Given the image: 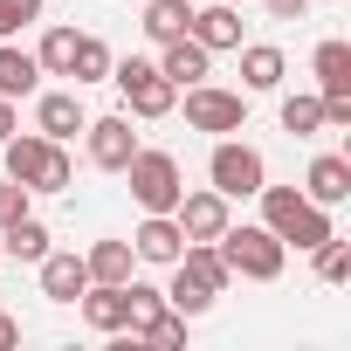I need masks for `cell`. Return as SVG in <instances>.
<instances>
[{
	"label": "cell",
	"mask_w": 351,
	"mask_h": 351,
	"mask_svg": "<svg viewBox=\"0 0 351 351\" xmlns=\"http://www.w3.org/2000/svg\"><path fill=\"white\" fill-rule=\"evenodd\" d=\"M262 228L282 241V248H317V241H330L337 228H330V207H317V200H303L296 186H269L262 180Z\"/></svg>",
	"instance_id": "1"
},
{
	"label": "cell",
	"mask_w": 351,
	"mask_h": 351,
	"mask_svg": "<svg viewBox=\"0 0 351 351\" xmlns=\"http://www.w3.org/2000/svg\"><path fill=\"white\" fill-rule=\"evenodd\" d=\"M0 158H8V180H21L28 193H69V180H76V158L56 145V138H42V131H14L8 145H0Z\"/></svg>",
	"instance_id": "2"
},
{
	"label": "cell",
	"mask_w": 351,
	"mask_h": 351,
	"mask_svg": "<svg viewBox=\"0 0 351 351\" xmlns=\"http://www.w3.org/2000/svg\"><path fill=\"white\" fill-rule=\"evenodd\" d=\"M214 248H221L228 276H248V282H276V276H282V262H289V248H282L269 228H248V221H241V228L228 221Z\"/></svg>",
	"instance_id": "3"
},
{
	"label": "cell",
	"mask_w": 351,
	"mask_h": 351,
	"mask_svg": "<svg viewBox=\"0 0 351 351\" xmlns=\"http://www.w3.org/2000/svg\"><path fill=\"white\" fill-rule=\"evenodd\" d=\"M124 180H131V200H138L145 214H172V207H180V193H186L180 158H172V152H152V145H138V152H131Z\"/></svg>",
	"instance_id": "4"
},
{
	"label": "cell",
	"mask_w": 351,
	"mask_h": 351,
	"mask_svg": "<svg viewBox=\"0 0 351 351\" xmlns=\"http://www.w3.org/2000/svg\"><path fill=\"white\" fill-rule=\"evenodd\" d=\"M207 180H214V193H221V200H255V193H262V180H269V165H262V152H255V145L221 138V145H214V158H207Z\"/></svg>",
	"instance_id": "5"
},
{
	"label": "cell",
	"mask_w": 351,
	"mask_h": 351,
	"mask_svg": "<svg viewBox=\"0 0 351 351\" xmlns=\"http://www.w3.org/2000/svg\"><path fill=\"white\" fill-rule=\"evenodd\" d=\"M110 83L124 90L131 117H172V104H180V90H172V83L158 76V62H145V56H124V62H110Z\"/></svg>",
	"instance_id": "6"
},
{
	"label": "cell",
	"mask_w": 351,
	"mask_h": 351,
	"mask_svg": "<svg viewBox=\"0 0 351 351\" xmlns=\"http://www.w3.org/2000/svg\"><path fill=\"white\" fill-rule=\"evenodd\" d=\"M186 124L228 138V131L248 124V97H241V90H221V83H193V90H186Z\"/></svg>",
	"instance_id": "7"
},
{
	"label": "cell",
	"mask_w": 351,
	"mask_h": 351,
	"mask_svg": "<svg viewBox=\"0 0 351 351\" xmlns=\"http://www.w3.org/2000/svg\"><path fill=\"white\" fill-rule=\"evenodd\" d=\"M83 131H90V165H104V172H124V165H131L138 131H131V117H124V110H117V117H90Z\"/></svg>",
	"instance_id": "8"
},
{
	"label": "cell",
	"mask_w": 351,
	"mask_h": 351,
	"mask_svg": "<svg viewBox=\"0 0 351 351\" xmlns=\"http://www.w3.org/2000/svg\"><path fill=\"white\" fill-rule=\"evenodd\" d=\"M186 35H193L207 56H221V49H241V14L228 8V0H193V21H186Z\"/></svg>",
	"instance_id": "9"
},
{
	"label": "cell",
	"mask_w": 351,
	"mask_h": 351,
	"mask_svg": "<svg viewBox=\"0 0 351 351\" xmlns=\"http://www.w3.org/2000/svg\"><path fill=\"white\" fill-rule=\"evenodd\" d=\"M172 221H180L186 241H221V228H228V200H221L214 186H207V193H180Z\"/></svg>",
	"instance_id": "10"
},
{
	"label": "cell",
	"mask_w": 351,
	"mask_h": 351,
	"mask_svg": "<svg viewBox=\"0 0 351 351\" xmlns=\"http://www.w3.org/2000/svg\"><path fill=\"white\" fill-rule=\"evenodd\" d=\"M180 248H186V234H180V221H172V214H145L138 234H131V255H138V262H158V269L180 262Z\"/></svg>",
	"instance_id": "11"
},
{
	"label": "cell",
	"mask_w": 351,
	"mask_h": 351,
	"mask_svg": "<svg viewBox=\"0 0 351 351\" xmlns=\"http://www.w3.org/2000/svg\"><path fill=\"white\" fill-rule=\"evenodd\" d=\"M158 49H165V56H158V76H165L172 90H193V83H207V62H214V56H207L193 35H180V42H158Z\"/></svg>",
	"instance_id": "12"
},
{
	"label": "cell",
	"mask_w": 351,
	"mask_h": 351,
	"mask_svg": "<svg viewBox=\"0 0 351 351\" xmlns=\"http://www.w3.org/2000/svg\"><path fill=\"white\" fill-rule=\"evenodd\" d=\"M303 200H317V207L351 200V158H337V152L310 158V172H303Z\"/></svg>",
	"instance_id": "13"
},
{
	"label": "cell",
	"mask_w": 351,
	"mask_h": 351,
	"mask_svg": "<svg viewBox=\"0 0 351 351\" xmlns=\"http://www.w3.org/2000/svg\"><path fill=\"white\" fill-rule=\"evenodd\" d=\"M35 269H42V296H49V303H76V296L90 289V269H83V255H56V248H49Z\"/></svg>",
	"instance_id": "14"
},
{
	"label": "cell",
	"mask_w": 351,
	"mask_h": 351,
	"mask_svg": "<svg viewBox=\"0 0 351 351\" xmlns=\"http://www.w3.org/2000/svg\"><path fill=\"white\" fill-rule=\"evenodd\" d=\"M76 303H83V324H90V330H104V337H117V330H124V317H131L124 282H90Z\"/></svg>",
	"instance_id": "15"
},
{
	"label": "cell",
	"mask_w": 351,
	"mask_h": 351,
	"mask_svg": "<svg viewBox=\"0 0 351 351\" xmlns=\"http://www.w3.org/2000/svg\"><path fill=\"white\" fill-rule=\"evenodd\" d=\"M83 124H90V117H83L76 90H49V97L35 104V131H42V138H56V145H62V138H76Z\"/></svg>",
	"instance_id": "16"
},
{
	"label": "cell",
	"mask_w": 351,
	"mask_h": 351,
	"mask_svg": "<svg viewBox=\"0 0 351 351\" xmlns=\"http://www.w3.org/2000/svg\"><path fill=\"white\" fill-rule=\"evenodd\" d=\"M289 76V56L282 49H269V42H241V90L255 97V90H276Z\"/></svg>",
	"instance_id": "17"
},
{
	"label": "cell",
	"mask_w": 351,
	"mask_h": 351,
	"mask_svg": "<svg viewBox=\"0 0 351 351\" xmlns=\"http://www.w3.org/2000/svg\"><path fill=\"white\" fill-rule=\"evenodd\" d=\"M317 97H351V42H317Z\"/></svg>",
	"instance_id": "18"
},
{
	"label": "cell",
	"mask_w": 351,
	"mask_h": 351,
	"mask_svg": "<svg viewBox=\"0 0 351 351\" xmlns=\"http://www.w3.org/2000/svg\"><path fill=\"white\" fill-rule=\"evenodd\" d=\"M35 83H42V62L14 42H0V97H35Z\"/></svg>",
	"instance_id": "19"
},
{
	"label": "cell",
	"mask_w": 351,
	"mask_h": 351,
	"mask_svg": "<svg viewBox=\"0 0 351 351\" xmlns=\"http://www.w3.org/2000/svg\"><path fill=\"white\" fill-rule=\"evenodd\" d=\"M0 255H14V262H42V255H49V228H42L35 214L8 221V228H0Z\"/></svg>",
	"instance_id": "20"
},
{
	"label": "cell",
	"mask_w": 351,
	"mask_h": 351,
	"mask_svg": "<svg viewBox=\"0 0 351 351\" xmlns=\"http://www.w3.org/2000/svg\"><path fill=\"white\" fill-rule=\"evenodd\" d=\"M193 21V0H145V35L152 42H180Z\"/></svg>",
	"instance_id": "21"
},
{
	"label": "cell",
	"mask_w": 351,
	"mask_h": 351,
	"mask_svg": "<svg viewBox=\"0 0 351 351\" xmlns=\"http://www.w3.org/2000/svg\"><path fill=\"white\" fill-rule=\"evenodd\" d=\"M131 241H97L90 255H83V269H90V282H131Z\"/></svg>",
	"instance_id": "22"
},
{
	"label": "cell",
	"mask_w": 351,
	"mask_h": 351,
	"mask_svg": "<svg viewBox=\"0 0 351 351\" xmlns=\"http://www.w3.org/2000/svg\"><path fill=\"white\" fill-rule=\"evenodd\" d=\"M282 131H289V138H317V131H324V97H310V90L282 97Z\"/></svg>",
	"instance_id": "23"
},
{
	"label": "cell",
	"mask_w": 351,
	"mask_h": 351,
	"mask_svg": "<svg viewBox=\"0 0 351 351\" xmlns=\"http://www.w3.org/2000/svg\"><path fill=\"white\" fill-rule=\"evenodd\" d=\"M110 62H117V56H110L97 35H76V62H69L76 83H110Z\"/></svg>",
	"instance_id": "24"
},
{
	"label": "cell",
	"mask_w": 351,
	"mask_h": 351,
	"mask_svg": "<svg viewBox=\"0 0 351 351\" xmlns=\"http://www.w3.org/2000/svg\"><path fill=\"white\" fill-rule=\"evenodd\" d=\"M35 62H42V76H69V62H76V28H49L42 49H35Z\"/></svg>",
	"instance_id": "25"
},
{
	"label": "cell",
	"mask_w": 351,
	"mask_h": 351,
	"mask_svg": "<svg viewBox=\"0 0 351 351\" xmlns=\"http://www.w3.org/2000/svg\"><path fill=\"white\" fill-rule=\"evenodd\" d=\"M124 303H131V317H124V330H131V344H138V330L165 310V289H152V282H124Z\"/></svg>",
	"instance_id": "26"
},
{
	"label": "cell",
	"mask_w": 351,
	"mask_h": 351,
	"mask_svg": "<svg viewBox=\"0 0 351 351\" xmlns=\"http://www.w3.org/2000/svg\"><path fill=\"white\" fill-rule=\"evenodd\" d=\"M165 303L180 310V317H207V310H214V296H207L200 282H186L180 269H172V289H165Z\"/></svg>",
	"instance_id": "27"
},
{
	"label": "cell",
	"mask_w": 351,
	"mask_h": 351,
	"mask_svg": "<svg viewBox=\"0 0 351 351\" xmlns=\"http://www.w3.org/2000/svg\"><path fill=\"white\" fill-rule=\"evenodd\" d=\"M310 255H317V276H324V282H344V276H351V248H344L337 234H330V241H317Z\"/></svg>",
	"instance_id": "28"
},
{
	"label": "cell",
	"mask_w": 351,
	"mask_h": 351,
	"mask_svg": "<svg viewBox=\"0 0 351 351\" xmlns=\"http://www.w3.org/2000/svg\"><path fill=\"white\" fill-rule=\"evenodd\" d=\"M28 21H42V0H0V42H14Z\"/></svg>",
	"instance_id": "29"
},
{
	"label": "cell",
	"mask_w": 351,
	"mask_h": 351,
	"mask_svg": "<svg viewBox=\"0 0 351 351\" xmlns=\"http://www.w3.org/2000/svg\"><path fill=\"white\" fill-rule=\"evenodd\" d=\"M28 200H35V193H28L21 180H8V186H0V228H8V221H21V214H28Z\"/></svg>",
	"instance_id": "30"
},
{
	"label": "cell",
	"mask_w": 351,
	"mask_h": 351,
	"mask_svg": "<svg viewBox=\"0 0 351 351\" xmlns=\"http://www.w3.org/2000/svg\"><path fill=\"white\" fill-rule=\"evenodd\" d=\"M262 8H269V14H276V21H296V14H303V8H310V0H262Z\"/></svg>",
	"instance_id": "31"
},
{
	"label": "cell",
	"mask_w": 351,
	"mask_h": 351,
	"mask_svg": "<svg viewBox=\"0 0 351 351\" xmlns=\"http://www.w3.org/2000/svg\"><path fill=\"white\" fill-rule=\"evenodd\" d=\"M14 131H21V117H14V97H0V145H8Z\"/></svg>",
	"instance_id": "32"
},
{
	"label": "cell",
	"mask_w": 351,
	"mask_h": 351,
	"mask_svg": "<svg viewBox=\"0 0 351 351\" xmlns=\"http://www.w3.org/2000/svg\"><path fill=\"white\" fill-rule=\"evenodd\" d=\"M14 344H21V324H14L8 310H0V351H14Z\"/></svg>",
	"instance_id": "33"
},
{
	"label": "cell",
	"mask_w": 351,
	"mask_h": 351,
	"mask_svg": "<svg viewBox=\"0 0 351 351\" xmlns=\"http://www.w3.org/2000/svg\"><path fill=\"white\" fill-rule=\"evenodd\" d=\"M0 262H8V255H0Z\"/></svg>",
	"instance_id": "34"
}]
</instances>
